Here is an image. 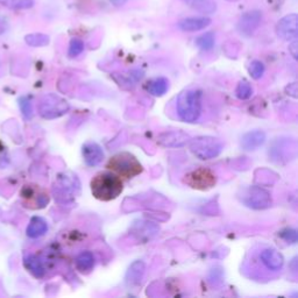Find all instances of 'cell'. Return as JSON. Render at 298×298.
<instances>
[{
  "label": "cell",
  "instance_id": "cell-1",
  "mask_svg": "<svg viewBox=\"0 0 298 298\" xmlns=\"http://www.w3.org/2000/svg\"><path fill=\"white\" fill-rule=\"evenodd\" d=\"M90 186L93 197L103 202H110L118 198L124 190L121 179L116 174L109 171L97 174L92 178Z\"/></svg>",
  "mask_w": 298,
  "mask_h": 298
},
{
  "label": "cell",
  "instance_id": "cell-2",
  "mask_svg": "<svg viewBox=\"0 0 298 298\" xmlns=\"http://www.w3.org/2000/svg\"><path fill=\"white\" fill-rule=\"evenodd\" d=\"M176 109L182 121L189 124L196 122L202 114V92L198 90L183 91L177 98Z\"/></svg>",
  "mask_w": 298,
  "mask_h": 298
},
{
  "label": "cell",
  "instance_id": "cell-3",
  "mask_svg": "<svg viewBox=\"0 0 298 298\" xmlns=\"http://www.w3.org/2000/svg\"><path fill=\"white\" fill-rule=\"evenodd\" d=\"M107 168L117 175H119V176L126 178L136 177L144 170L138 158L133 154L127 152L118 153L110 158V161L107 162Z\"/></svg>",
  "mask_w": 298,
  "mask_h": 298
},
{
  "label": "cell",
  "instance_id": "cell-4",
  "mask_svg": "<svg viewBox=\"0 0 298 298\" xmlns=\"http://www.w3.org/2000/svg\"><path fill=\"white\" fill-rule=\"evenodd\" d=\"M224 145L218 138L202 136L190 140V152L199 160H211L223 152Z\"/></svg>",
  "mask_w": 298,
  "mask_h": 298
},
{
  "label": "cell",
  "instance_id": "cell-5",
  "mask_svg": "<svg viewBox=\"0 0 298 298\" xmlns=\"http://www.w3.org/2000/svg\"><path fill=\"white\" fill-rule=\"evenodd\" d=\"M183 183L196 190H209L217 183V175L211 169L202 167L185 174L183 177Z\"/></svg>",
  "mask_w": 298,
  "mask_h": 298
},
{
  "label": "cell",
  "instance_id": "cell-6",
  "mask_svg": "<svg viewBox=\"0 0 298 298\" xmlns=\"http://www.w3.org/2000/svg\"><path fill=\"white\" fill-rule=\"evenodd\" d=\"M70 110V105L63 98L56 95H48L42 98L39 111L44 119H55L62 117Z\"/></svg>",
  "mask_w": 298,
  "mask_h": 298
},
{
  "label": "cell",
  "instance_id": "cell-7",
  "mask_svg": "<svg viewBox=\"0 0 298 298\" xmlns=\"http://www.w3.org/2000/svg\"><path fill=\"white\" fill-rule=\"evenodd\" d=\"M241 202L253 210H264L272 206V196L260 186H248L242 191Z\"/></svg>",
  "mask_w": 298,
  "mask_h": 298
},
{
  "label": "cell",
  "instance_id": "cell-8",
  "mask_svg": "<svg viewBox=\"0 0 298 298\" xmlns=\"http://www.w3.org/2000/svg\"><path fill=\"white\" fill-rule=\"evenodd\" d=\"M297 24H298L297 14H289L281 19L276 26V33L277 35H279V38L285 41L296 40L298 32Z\"/></svg>",
  "mask_w": 298,
  "mask_h": 298
},
{
  "label": "cell",
  "instance_id": "cell-9",
  "mask_svg": "<svg viewBox=\"0 0 298 298\" xmlns=\"http://www.w3.org/2000/svg\"><path fill=\"white\" fill-rule=\"evenodd\" d=\"M191 140L189 134L183 130H171V132L161 133L157 137L158 145L166 148H178V147L185 146Z\"/></svg>",
  "mask_w": 298,
  "mask_h": 298
},
{
  "label": "cell",
  "instance_id": "cell-10",
  "mask_svg": "<svg viewBox=\"0 0 298 298\" xmlns=\"http://www.w3.org/2000/svg\"><path fill=\"white\" fill-rule=\"evenodd\" d=\"M261 21H262V13L260 11H251L245 13L239 20L238 30L240 34L245 36H251L258 30Z\"/></svg>",
  "mask_w": 298,
  "mask_h": 298
},
{
  "label": "cell",
  "instance_id": "cell-11",
  "mask_svg": "<svg viewBox=\"0 0 298 298\" xmlns=\"http://www.w3.org/2000/svg\"><path fill=\"white\" fill-rule=\"evenodd\" d=\"M82 155H83L85 165L89 167L98 166L105 157L103 148L96 142H87L82 148Z\"/></svg>",
  "mask_w": 298,
  "mask_h": 298
},
{
  "label": "cell",
  "instance_id": "cell-12",
  "mask_svg": "<svg viewBox=\"0 0 298 298\" xmlns=\"http://www.w3.org/2000/svg\"><path fill=\"white\" fill-rule=\"evenodd\" d=\"M266 133L262 130H252L241 138V147L245 150H255L266 142Z\"/></svg>",
  "mask_w": 298,
  "mask_h": 298
},
{
  "label": "cell",
  "instance_id": "cell-13",
  "mask_svg": "<svg viewBox=\"0 0 298 298\" xmlns=\"http://www.w3.org/2000/svg\"><path fill=\"white\" fill-rule=\"evenodd\" d=\"M260 259L262 261V263L270 270H280L283 267L284 259L282 254L273 248H268L261 253Z\"/></svg>",
  "mask_w": 298,
  "mask_h": 298
},
{
  "label": "cell",
  "instance_id": "cell-14",
  "mask_svg": "<svg viewBox=\"0 0 298 298\" xmlns=\"http://www.w3.org/2000/svg\"><path fill=\"white\" fill-rule=\"evenodd\" d=\"M145 270L146 264L142 262V261H136V262H133L128 268L127 273H126L125 276L126 284H127L128 287H137V285L140 284L142 279H144Z\"/></svg>",
  "mask_w": 298,
  "mask_h": 298
},
{
  "label": "cell",
  "instance_id": "cell-15",
  "mask_svg": "<svg viewBox=\"0 0 298 298\" xmlns=\"http://www.w3.org/2000/svg\"><path fill=\"white\" fill-rule=\"evenodd\" d=\"M211 19L202 16V18H187L178 22V28L183 32H197L210 26Z\"/></svg>",
  "mask_w": 298,
  "mask_h": 298
},
{
  "label": "cell",
  "instance_id": "cell-16",
  "mask_svg": "<svg viewBox=\"0 0 298 298\" xmlns=\"http://www.w3.org/2000/svg\"><path fill=\"white\" fill-rule=\"evenodd\" d=\"M183 2L203 14H212L217 10V4L213 0H183Z\"/></svg>",
  "mask_w": 298,
  "mask_h": 298
},
{
  "label": "cell",
  "instance_id": "cell-17",
  "mask_svg": "<svg viewBox=\"0 0 298 298\" xmlns=\"http://www.w3.org/2000/svg\"><path fill=\"white\" fill-rule=\"evenodd\" d=\"M48 231L47 222L40 217H34L30 223V225L27 227V235L30 238H39V236L43 235Z\"/></svg>",
  "mask_w": 298,
  "mask_h": 298
},
{
  "label": "cell",
  "instance_id": "cell-18",
  "mask_svg": "<svg viewBox=\"0 0 298 298\" xmlns=\"http://www.w3.org/2000/svg\"><path fill=\"white\" fill-rule=\"evenodd\" d=\"M169 89V82L165 77H158V78H155L153 80L148 82L147 84V90L150 95L161 97L165 95V93L168 91Z\"/></svg>",
  "mask_w": 298,
  "mask_h": 298
},
{
  "label": "cell",
  "instance_id": "cell-19",
  "mask_svg": "<svg viewBox=\"0 0 298 298\" xmlns=\"http://www.w3.org/2000/svg\"><path fill=\"white\" fill-rule=\"evenodd\" d=\"M76 267L80 273H90L95 267V258L91 252H82L76 258Z\"/></svg>",
  "mask_w": 298,
  "mask_h": 298
},
{
  "label": "cell",
  "instance_id": "cell-20",
  "mask_svg": "<svg viewBox=\"0 0 298 298\" xmlns=\"http://www.w3.org/2000/svg\"><path fill=\"white\" fill-rule=\"evenodd\" d=\"M24 266L35 277H42L44 275V268L41 261L35 256L30 255L24 259Z\"/></svg>",
  "mask_w": 298,
  "mask_h": 298
},
{
  "label": "cell",
  "instance_id": "cell-21",
  "mask_svg": "<svg viewBox=\"0 0 298 298\" xmlns=\"http://www.w3.org/2000/svg\"><path fill=\"white\" fill-rule=\"evenodd\" d=\"M214 33L212 32H207L205 34H203L197 38L196 40V44L202 49V50H211L212 48L214 46Z\"/></svg>",
  "mask_w": 298,
  "mask_h": 298
},
{
  "label": "cell",
  "instance_id": "cell-22",
  "mask_svg": "<svg viewBox=\"0 0 298 298\" xmlns=\"http://www.w3.org/2000/svg\"><path fill=\"white\" fill-rule=\"evenodd\" d=\"M0 4L13 10H27L34 6V0H0Z\"/></svg>",
  "mask_w": 298,
  "mask_h": 298
},
{
  "label": "cell",
  "instance_id": "cell-23",
  "mask_svg": "<svg viewBox=\"0 0 298 298\" xmlns=\"http://www.w3.org/2000/svg\"><path fill=\"white\" fill-rule=\"evenodd\" d=\"M252 93H253V88L247 80L240 82V83L238 84V87H236V90H235L236 97H238L239 99H241V100L248 99V98L252 96Z\"/></svg>",
  "mask_w": 298,
  "mask_h": 298
},
{
  "label": "cell",
  "instance_id": "cell-24",
  "mask_svg": "<svg viewBox=\"0 0 298 298\" xmlns=\"http://www.w3.org/2000/svg\"><path fill=\"white\" fill-rule=\"evenodd\" d=\"M248 72L253 79H260L264 73V65L260 61H253L248 67Z\"/></svg>",
  "mask_w": 298,
  "mask_h": 298
},
{
  "label": "cell",
  "instance_id": "cell-25",
  "mask_svg": "<svg viewBox=\"0 0 298 298\" xmlns=\"http://www.w3.org/2000/svg\"><path fill=\"white\" fill-rule=\"evenodd\" d=\"M26 42L31 46L41 47L49 43V38L44 34H32L26 36Z\"/></svg>",
  "mask_w": 298,
  "mask_h": 298
},
{
  "label": "cell",
  "instance_id": "cell-26",
  "mask_svg": "<svg viewBox=\"0 0 298 298\" xmlns=\"http://www.w3.org/2000/svg\"><path fill=\"white\" fill-rule=\"evenodd\" d=\"M84 50V42L80 39H72L69 44L68 54L70 57H76Z\"/></svg>",
  "mask_w": 298,
  "mask_h": 298
},
{
  "label": "cell",
  "instance_id": "cell-27",
  "mask_svg": "<svg viewBox=\"0 0 298 298\" xmlns=\"http://www.w3.org/2000/svg\"><path fill=\"white\" fill-rule=\"evenodd\" d=\"M280 236L289 243L297 242V231L293 230V228H287V230H283L280 233Z\"/></svg>",
  "mask_w": 298,
  "mask_h": 298
},
{
  "label": "cell",
  "instance_id": "cell-28",
  "mask_svg": "<svg viewBox=\"0 0 298 298\" xmlns=\"http://www.w3.org/2000/svg\"><path fill=\"white\" fill-rule=\"evenodd\" d=\"M20 107H21L23 116L26 117L27 119H31L33 116V107H32V103L27 99L26 97H22L21 99H20Z\"/></svg>",
  "mask_w": 298,
  "mask_h": 298
},
{
  "label": "cell",
  "instance_id": "cell-29",
  "mask_svg": "<svg viewBox=\"0 0 298 298\" xmlns=\"http://www.w3.org/2000/svg\"><path fill=\"white\" fill-rule=\"evenodd\" d=\"M289 50H290L293 59H297V41L296 40H292V43L290 44V47H289Z\"/></svg>",
  "mask_w": 298,
  "mask_h": 298
},
{
  "label": "cell",
  "instance_id": "cell-30",
  "mask_svg": "<svg viewBox=\"0 0 298 298\" xmlns=\"http://www.w3.org/2000/svg\"><path fill=\"white\" fill-rule=\"evenodd\" d=\"M287 90H289L288 95L292 96L293 98H297V85H296V83L289 85V87L287 88Z\"/></svg>",
  "mask_w": 298,
  "mask_h": 298
},
{
  "label": "cell",
  "instance_id": "cell-31",
  "mask_svg": "<svg viewBox=\"0 0 298 298\" xmlns=\"http://www.w3.org/2000/svg\"><path fill=\"white\" fill-rule=\"evenodd\" d=\"M114 6L117 7H120V6H124L126 3H127V0H110Z\"/></svg>",
  "mask_w": 298,
  "mask_h": 298
},
{
  "label": "cell",
  "instance_id": "cell-32",
  "mask_svg": "<svg viewBox=\"0 0 298 298\" xmlns=\"http://www.w3.org/2000/svg\"><path fill=\"white\" fill-rule=\"evenodd\" d=\"M227 2H238V0H227Z\"/></svg>",
  "mask_w": 298,
  "mask_h": 298
}]
</instances>
